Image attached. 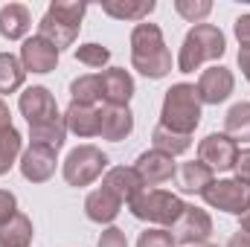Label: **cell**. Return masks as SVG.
<instances>
[{"label":"cell","mask_w":250,"mask_h":247,"mask_svg":"<svg viewBox=\"0 0 250 247\" xmlns=\"http://www.w3.org/2000/svg\"><path fill=\"white\" fill-rule=\"evenodd\" d=\"M131 67L146 79H166L172 73V53L157 23H137L131 29Z\"/></svg>","instance_id":"1"},{"label":"cell","mask_w":250,"mask_h":247,"mask_svg":"<svg viewBox=\"0 0 250 247\" xmlns=\"http://www.w3.org/2000/svg\"><path fill=\"white\" fill-rule=\"evenodd\" d=\"M227 53V38L215 23H195L187 32L181 53H178V70L195 73L204 62H215Z\"/></svg>","instance_id":"2"},{"label":"cell","mask_w":250,"mask_h":247,"mask_svg":"<svg viewBox=\"0 0 250 247\" xmlns=\"http://www.w3.org/2000/svg\"><path fill=\"white\" fill-rule=\"evenodd\" d=\"M198 123H201V99H198L195 84H187V82L172 84L166 90V96H163L160 125L169 128V131L192 137V131L198 128Z\"/></svg>","instance_id":"3"},{"label":"cell","mask_w":250,"mask_h":247,"mask_svg":"<svg viewBox=\"0 0 250 247\" xmlns=\"http://www.w3.org/2000/svg\"><path fill=\"white\" fill-rule=\"evenodd\" d=\"M184 201L175 195V192H166V189H140L131 201H128V209L134 218L140 221H148V224H157V227H172L181 212H184Z\"/></svg>","instance_id":"4"},{"label":"cell","mask_w":250,"mask_h":247,"mask_svg":"<svg viewBox=\"0 0 250 247\" xmlns=\"http://www.w3.org/2000/svg\"><path fill=\"white\" fill-rule=\"evenodd\" d=\"M108 154L96 145H76L62 166V175L70 186H90L108 172Z\"/></svg>","instance_id":"5"},{"label":"cell","mask_w":250,"mask_h":247,"mask_svg":"<svg viewBox=\"0 0 250 247\" xmlns=\"http://www.w3.org/2000/svg\"><path fill=\"white\" fill-rule=\"evenodd\" d=\"M207 201V206L230 212V215H242L250 209V184L227 178V181H212L201 195Z\"/></svg>","instance_id":"6"},{"label":"cell","mask_w":250,"mask_h":247,"mask_svg":"<svg viewBox=\"0 0 250 247\" xmlns=\"http://www.w3.org/2000/svg\"><path fill=\"white\" fill-rule=\"evenodd\" d=\"M172 233V242L175 245H184V247H195V245H204L209 236H212V218L207 209L195 206V204H187L181 218L169 227Z\"/></svg>","instance_id":"7"},{"label":"cell","mask_w":250,"mask_h":247,"mask_svg":"<svg viewBox=\"0 0 250 247\" xmlns=\"http://www.w3.org/2000/svg\"><path fill=\"white\" fill-rule=\"evenodd\" d=\"M18 108H21L23 120L29 123V128H41V125H50V123H56V120H62L59 105H56V96L44 84L26 87L21 93V99H18Z\"/></svg>","instance_id":"8"},{"label":"cell","mask_w":250,"mask_h":247,"mask_svg":"<svg viewBox=\"0 0 250 247\" xmlns=\"http://www.w3.org/2000/svg\"><path fill=\"white\" fill-rule=\"evenodd\" d=\"M236 157H239V145L227 137V134H207L201 143H198V160L204 166H209L212 172H230L236 166Z\"/></svg>","instance_id":"9"},{"label":"cell","mask_w":250,"mask_h":247,"mask_svg":"<svg viewBox=\"0 0 250 247\" xmlns=\"http://www.w3.org/2000/svg\"><path fill=\"white\" fill-rule=\"evenodd\" d=\"M233 87H236L233 70H227V67H221V64L204 70L201 79H198V84H195L201 105H221V102L233 93Z\"/></svg>","instance_id":"10"},{"label":"cell","mask_w":250,"mask_h":247,"mask_svg":"<svg viewBox=\"0 0 250 247\" xmlns=\"http://www.w3.org/2000/svg\"><path fill=\"white\" fill-rule=\"evenodd\" d=\"M56 154L59 151H53L47 145H32L29 143V148H23V154H21V175L29 184H47L56 175V163H59Z\"/></svg>","instance_id":"11"},{"label":"cell","mask_w":250,"mask_h":247,"mask_svg":"<svg viewBox=\"0 0 250 247\" xmlns=\"http://www.w3.org/2000/svg\"><path fill=\"white\" fill-rule=\"evenodd\" d=\"M134 169H137V175L143 178V186H148V189H154V186L172 181L175 172H178L175 157H169V154H163V151H157V148L143 151V154L137 157Z\"/></svg>","instance_id":"12"},{"label":"cell","mask_w":250,"mask_h":247,"mask_svg":"<svg viewBox=\"0 0 250 247\" xmlns=\"http://www.w3.org/2000/svg\"><path fill=\"white\" fill-rule=\"evenodd\" d=\"M59 56H62V53H59L47 38H41V35L26 38L23 47H21V64H23V70H26V73H38V76L53 73L56 64H59Z\"/></svg>","instance_id":"13"},{"label":"cell","mask_w":250,"mask_h":247,"mask_svg":"<svg viewBox=\"0 0 250 247\" xmlns=\"http://www.w3.org/2000/svg\"><path fill=\"white\" fill-rule=\"evenodd\" d=\"M102 76V102L105 105H120L125 108L134 96V79L125 67H108Z\"/></svg>","instance_id":"14"},{"label":"cell","mask_w":250,"mask_h":247,"mask_svg":"<svg viewBox=\"0 0 250 247\" xmlns=\"http://www.w3.org/2000/svg\"><path fill=\"white\" fill-rule=\"evenodd\" d=\"M134 131V114H131V108L125 105H105V108H99V137L102 140H111V143H120L125 140L128 134Z\"/></svg>","instance_id":"15"},{"label":"cell","mask_w":250,"mask_h":247,"mask_svg":"<svg viewBox=\"0 0 250 247\" xmlns=\"http://www.w3.org/2000/svg\"><path fill=\"white\" fill-rule=\"evenodd\" d=\"M120 209H123V201L111 192V189H105V186H99V189H93L87 198H84V215L93 221V224H114V218L120 215Z\"/></svg>","instance_id":"16"},{"label":"cell","mask_w":250,"mask_h":247,"mask_svg":"<svg viewBox=\"0 0 250 247\" xmlns=\"http://www.w3.org/2000/svg\"><path fill=\"white\" fill-rule=\"evenodd\" d=\"M102 186L111 189L123 204H128L140 189H146V186H143V178L137 175L134 166H114V169H108L105 178H102Z\"/></svg>","instance_id":"17"},{"label":"cell","mask_w":250,"mask_h":247,"mask_svg":"<svg viewBox=\"0 0 250 247\" xmlns=\"http://www.w3.org/2000/svg\"><path fill=\"white\" fill-rule=\"evenodd\" d=\"M212 169L204 166L201 160H189V163H181L178 172H175V184L184 195H204V189L212 184Z\"/></svg>","instance_id":"18"},{"label":"cell","mask_w":250,"mask_h":247,"mask_svg":"<svg viewBox=\"0 0 250 247\" xmlns=\"http://www.w3.org/2000/svg\"><path fill=\"white\" fill-rule=\"evenodd\" d=\"M32 26V15L23 3H6L0 9V35L6 41H21Z\"/></svg>","instance_id":"19"},{"label":"cell","mask_w":250,"mask_h":247,"mask_svg":"<svg viewBox=\"0 0 250 247\" xmlns=\"http://www.w3.org/2000/svg\"><path fill=\"white\" fill-rule=\"evenodd\" d=\"M64 125L76 137H96L99 134V108L70 102L64 111Z\"/></svg>","instance_id":"20"},{"label":"cell","mask_w":250,"mask_h":247,"mask_svg":"<svg viewBox=\"0 0 250 247\" xmlns=\"http://www.w3.org/2000/svg\"><path fill=\"white\" fill-rule=\"evenodd\" d=\"M38 35L47 38V41L62 53V50H67V47H73V41L79 38V26H70V23L59 21L56 15L44 12V18H41V23H38Z\"/></svg>","instance_id":"21"},{"label":"cell","mask_w":250,"mask_h":247,"mask_svg":"<svg viewBox=\"0 0 250 247\" xmlns=\"http://www.w3.org/2000/svg\"><path fill=\"white\" fill-rule=\"evenodd\" d=\"M154 9H157L154 0H105L102 3L105 15H111L117 21H134V23H143Z\"/></svg>","instance_id":"22"},{"label":"cell","mask_w":250,"mask_h":247,"mask_svg":"<svg viewBox=\"0 0 250 247\" xmlns=\"http://www.w3.org/2000/svg\"><path fill=\"white\" fill-rule=\"evenodd\" d=\"M32 242V221L23 212H15L0 227V247H29Z\"/></svg>","instance_id":"23"},{"label":"cell","mask_w":250,"mask_h":247,"mask_svg":"<svg viewBox=\"0 0 250 247\" xmlns=\"http://www.w3.org/2000/svg\"><path fill=\"white\" fill-rule=\"evenodd\" d=\"M70 99L76 105H90L96 108V102H102V76L99 73H87L70 82Z\"/></svg>","instance_id":"24"},{"label":"cell","mask_w":250,"mask_h":247,"mask_svg":"<svg viewBox=\"0 0 250 247\" xmlns=\"http://www.w3.org/2000/svg\"><path fill=\"white\" fill-rule=\"evenodd\" d=\"M224 134L239 145L250 143V102H236L224 117Z\"/></svg>","instance_id":"25"},{"label":"cell","mask_w":250,"mask_h":247,"mask_svg":"<svg viewBox=\"0 0 250 247\" xmlns=\"http://www.w3.org/2000/svg\"><path fill=\"white\" fill-rule=\"evenodd\" d=\"M151 143H154L157 151H163V154H169V157H178V154H184V151L192 148V137H189V134L169 131V128H163L160 123L151 131Z\"/></svg>","instance_id":"26"},{"label":"cell","mask_w":250,"mask_h":247,"mask_svg":"<svg viewBox=\"0 0 250 247\" xmlns=\"http://www.w3.org/2000/svg\"><path fill=\"white\" fill-rule=\"evenodd\" d=\"M23 79H26V70H23L21 59L12 53H0V96L21 90Z\"/></svg>","instance_id":"27"},{"label":"cell","mask_w":250,"mask_h":247,"mask_svg":"<svg viewBox=\"0 0 250 247\" xmlns=\"http://www.w3.org/2000/svg\"><path fill=\"white\" fill-rule=\"evenodd\" d=\"M21 154H23V137H21V131L15 125L6 128V131H0V178L18 163Z\"/></svg>","instance_id":"28"},{"label":"cell","mask_w":250,"mask_h":247,"mask_svg":"<svg viewBox=\"0 0 250 247\" xmlns=\"http://www.w3.org/2000/svg\"><path fill=\"white\" fill-rule=\"evenodd\" d=\"M47 12L56 15L64 23H70V26H82V18L87 12V3H79V0H53L47 6Z\"/></svg>","instance_id":"29"},{"label":"cell","mask_w":250,"mask_h":247,"mask_svg":"<svg viewBox=\"0 0 250 247\" xmlns=\"http://www.w3.org/2000/svg\"><path fill=\"white\" fill-rule=\"evenodd\" d=\"M76 62L84 64V67H93V70H102L105 64L111 62V50L96 44V41H90V44L76 47Z\"/></svg>","instance_id":"30"},{"label":"cell","mask_w":250,"mask_h":247,"mask_svg":"<svg viewBox=\"0 0 250 247\" xmlns=\"http://www.w3.org/2000/svg\"><path fill=\"white\" fill-rule=\"evenodd\" d=\"M175 12L189 23H204V18L212 12L209 0H175Z\"/></svg>","instance_id":"31"},{"label":"cell","mask_w":250,"mask_h":247,"mask_svg":"<svg viewBox=\"0 0 250 247\" xmlns=\"http://www.w3.org/2000/svg\"><path fill=\"white\" fill-rule=\"evenodd\" d=\"M137 247H175L172 242V233L163 230V227H148L146 233H140Z\"/></svg>","instance_id":"32"},{"label":"cell","mask_w":250,"mask_h":247,"mask_svg":"<svg viewBox=\"0 0 250 247\" xmlns=\"http://www.w3.org/2000/svg\"><path fill=\"white\" fill-rule=\"evenodd\" d=\"M96 247H128V239H125V233L120 230V227L111 224V227L102 230V236H99Z\"/></svg>","instance_id":"33"},{"label":"cell","mask_w":250,"mask_h":247,"mask_svg":"<svg viewBox=\"0 0 250 247\" xmlns=\"http://www.w3.org/2000/svg\"><path fill=\"white\" fill-rule=\"evenodd\" d=\"M18 212V198L9 192V189H0V227Z\"/></svg>","instance_id":"34"},{"label":"cell","mask_w":250,"mask_h":247,"mask_svg":"<svg viewBox=\"0 0 250 247\" xmlns=\"http://www.w3.org/2000/svg\"><path fill=\"white\" fill-rule=\"evenodd\" d=\"M233 172H236V181H245V184H250V148H242V151H239Z\"/></svg>","instance_id":"35"},{"label":"cell","mask_w":250,"mask_h":247,"mask_svg":"<svg viewBox=\"0 0 250 247\" xmlns=\"http://www.w3.org/2000/svg\"><path fill=\"white\" fill-rule=\"evenodd\" d=\"M233 32H236V38H239L242 50H250V15L236 18V23H233Z\"/></svg>","instance_id":"36"},{"label":"cell","mask_w":250,"mask_h":247,"mask_svg":"<svg viewBox=\"0 0 250 247\" xmlns=\"http://www.w3.org/2000/svg\"><path fill=\"white\" fill-rule=\"evenodd\" d=\"M227 247H250V233H245V230L233 233V239L227 242Z\"/></svg>","instance_id":"37"},{"label":"cell","mask_w":250,"mask_h":247,"mask_svg":"<svg viewBox=\"0 0 250 247\" xmlns=\"http://www.w3.org/2000/svg\"><path fill=\"white\" fill-rule=\"evenodd\" d=\"M6 128H12V114H9V105L0 99V131H6Z\"/></svg>","instance_id":"38"},{"label":"cell","mask_w":250,"mask_h":247,"mask_svg":"<svg viewBox=\"0 0 250 247\" xmlns=\"http://www.w3.org/2000/svg\"><path fill=\"white\" fill-rule=\"evenodd\" d=\"M239 67H242L245 79L250 82V50H239Z\"/></svg>","instance_id":"39"},{"label":"cell","mask_w":250,"mask_h":247,"mask_svg":"<svg viewBox=\"0 0 250 247\" xmlns=\"http://www.w3.org/2000/svg\"><path fill=\"white\" fill-rule=\"evenodd\" d=\"M239 221H242V227H239V230H245V233H250V209H248V212H242V215H239Z\"/></svg>","instance_id":"40"},{"label":"cell","mask_w":250,"mask_h":247,"mask_svg":"<svg viewBox=\"0 0 250 247\" xmlns=\"http://www.w3.org/2000/svg\"><path fill=\"white\" fill-rule=\"evenodd\" d=\"M195 247H218V245H209V242H204V245H195Z\"/></svg>","instance_id":"41"}]
</instances>
